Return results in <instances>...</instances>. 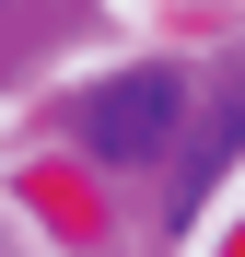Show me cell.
Returning <instances> with one entry per match:
<instances>
[{
    "label": "cell",
    "instance_id": "1",
    "mask_svg": "<svg viewBox=\"0 0 245 257\" xmlns=\"http://www.w3.org/2000/svg\"><path fill=\"white\" fill-rule=\"evenodd\" d=\"M175 128H187V82H175V70H117V82H94V94L70 105V141L94 152L105 176L163 164V152H175Z\"/></svg>",
    "mask_w": 245,
    "mask_h": 257
},
{
    "label": "cell",
    "instance_id": "2",
    "mask_svg": "<svg viewBox=\"0 0 245 257\" xmlns=\"http://www.w3.org/2000/svg\"><path fill=\"white\" fill-rule=\"evenodd\" d=\"M233 141H245V59H233V94H222L210 117H198V152H187V176H175V222L198 210V187H210L222 164H233Z\"/></svg>",
    "mask_w": 245,
    "mask_h": 257
}]
</instances>
